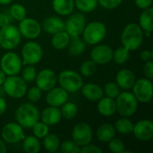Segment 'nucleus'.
Masks as SVG:
<instances>
[{"mask_svg":"<svg viewBox=\"0 0 153 153\" xmlns=\"http://www.w3.org/2000/svg\"><path fill=\"white\" fill-rule=\"evenodd\" d=\"M143 41V30L135 22L128 23L121 33L122 46L130 51L137 50Z\"/></svg>","mask_w":153,"mask_h":153,"instance_id":"1","label":"nucleus"},{"mask_svg":"<svg viewBox=\"0 0 153 153\" xmlns=\"http://www.w3.org/2000/svg\"><path fill=\"white\" fill-rule=\"evenodd\" d=\"M14 116L16 122L21 125L23 129H30L39 121L40 113L35 105L23 103L16 108Z\"/></svg>","mask_w":153,"mask_h":153,"instance_id":"2","label":"nucleus"},{"mask_svg":"<svg viewBox=\"0 0 153 153\" xmlns=\"http://www.w3.org/2000/svg\"><path fill=\"white\" fill-rule=\"evenodd\" d=\"M116 107L118 114L124 117L134 116L138 108V100L133 92L125 91L116 98Z\"/></svg>","mask_w":153,"mask_h":153,"instance_id":"3","label":"nucleus"},{"mask_svg":"<svg viewBox=\"0 0 153 153\" xmlns=\"http://www.w3.org/2000/svg\"><path fill=\"white\" fill-rule=\"evenodd\" d=\"M107 27L102 22L95 21L86 24L82 31V39L89 45H97L106 37Z\"/></svg>","mask_w":153,"mask_h":153,"instance_id":"4","label":"nucleus"},{"mask_svg":"<svg viewBox=\"0 0 153 153\" xmlns=\"http://www.w3.org/2000/svg\"><path fill=\"white\" fill-rule=\"evenodd\" d=\"M57 82L61 88L67 92H76L83 85V80L80 74L73 70H64L57 77Z\"/></svg>","mask_w":153,"mask_h":153,"instance_id":"5","label":"nucleus"},{"mask_svg":"<svg viewBox=\"0 0 153 153\" xmlns=\"http://www.w3.org/2000/svg\"><path fill=\"white\" fill-rule=\"evenodd\" d=\"M3 88L5 95L13 99H22L26 94L28 86L27 82L16 74L6 76L3 83Z\"/></svg>","mask_w":153,"mask_h":153,"instance_id":"6","label":"nucleus"},{"mask_svg":"<svg viewBox=\"0 0 153 153\" xmlns=\"http://www.w3.org/2000/svg\"><path fill=\"white\" fill-rule=\"evenodd\" d=\"M22 35L19 29L12 24L0 28V47L5 50L14 49L19 46Z\"/></svg>","mask_w":153,"mask_h":153,"instance_id":"7","label":"nucleus"},{"mask_svg":"<svg viewBox=\"0 0 153 153\" xmlns=\"http://www.w3.org/2000/svg\"><path fill=\"white\" fill-rule=\"evenodd\" d=\"M43 57L42 47L35 41H29L22 48V65H36Z\"/></svg>","mask_w":153,"mask_h":153,"instance_id":"8","label":"nucleus"},{"mask_svg":"<svg viewBox=\"0 0 153 153\" xmlns=\"http://www.w3.org/2000/svg\"><path fill=\"white\" fill-rule=\"evenodd\" d=\"M22 58L14 52L5 53L0 60V68L6 76L18 74L22 68Z\"/></svg>","mask_w":153,"mask_h":153,"instance_id":"9","label":"nucleus"},{"mask_svg":"<svg viewBox=\"0 0 153 153\" xmlns=\"http://www.w3.org/2000/svg\"><path fill=\"white\" fill-rule=\"evenodd\" d=\"M133 94L141 103H149L152 100L153 84L152 80L141 78L135 81L133 86Z\"/></svg>","mask_w":153,"mask_h":153,"instance_id":"10","label":"nucleus"},{"mask_svg":"<svg viewBox=\"0 0 153 153\" xmlns=\"http://www.w3.org/2000/svg\"><path fill=\"white\" fill-rule=\"evenodd\" d=\"M1 136L4 143L13 144L22 142L24 137V131L21 125L17 122H12L4 125L1 131Z\"/></svg>","mask_w":153,"mask_h":153,"instance_id":"11","label":"nucleus"},{"mask_svg":"<svg viewBox=\"0 0 153 153\" xmlns=\"http://www.w3.org/2000/svg\"><path fill=\"white\" fill-rule=\"evenodd\" d=\"M65 30L71 38H78L82 34L86 25V18L84 14L75 13L71 14L65 22Z\"/></svg>","mask_w":153,"mask_h":153,"instance_id":"12","label":"nucleus"},{"mask_svg":"<svg viewBox=\"0 0 153 153\" xmlns=\"http://www.w3.org/2000/svg\"><path fill=\"white\" fill-rule=\"evenodd\" d=\"M93 138V132L91 127L86 123L77 124L72 132L73 141L79 146L83 147L91 143Z\"/></svg>","mask_w":153,"mask_h":153,"instance_id":"13","label":"nucleus"},{"mask_svg":"<svg viewBox=\"0 0 153 153\" xmlns=\"http://www.w3.org/2000/svg\"><path fill=\"white\" fill-rule=\"evenodd\" d=\"M18 29L22 37H24L28 39H37L42 30L41 24L37 20L26 17L20 22Z\"/></svg>","mask_w":153,"mask_h":153,"instance_id":"14","label":"nucleus"},{"mask_svg":"<svg viewBox=\"0 0 153 153\" xmlns=\"http://www.w3.org/2000/svg\"><path fill=\"white\" fill-rule=\"evenodd\" d=\"M36 82V86L42 91H48L52 88H54L57 82V77L55 72L51 69H42L41 71L37 73L36 79L34 81Z\"/></svg>","mask_w":153,"mask_h":153,"instance_id":"15","label":"nucleus"},{"mask_svg":"<svg viewBox=\"0 0 153 153\" xmlns=\"http://www.w3.org/2000/svg\"><path fill=\"white\" fill-rule=\"evenodd\" d=\"M133 134L141 142H149L153 138V123L151 120L143 119L134 124Z\"/></svg>","mask_w":153,"mask_h":153,"instance_id":"16","label":"nucleus"},{"mask_svg":"<svg viewBox=\"0 0 153 153\" xmlns=\"http://www.w3.org/2000/svg\"><path fill=\"white\" fill-rule=\"evenodd\" d=\"M112 56L113 49L106 44H97L91 52V58L96 65H106L112 60Z\"/></svg>","mask_w":153,"mask_h":153,"instance_id":"17","label":"nucleus"},{"mask_svg":"<svg viewBox=\"0 0 153 153\" xmlns=\"http://www.w3.org/2000/svg\"><path fill=\"white\" fill-rule=\"evenodd\" d=\"M68 100V92L61 87H54L48 91L46 101L48 106L59 108Z\"/></svg>","mask_w":153,"mask_h":153,"instance_id":"18","label":"nucleus"},{"mask_svg":"<svg viewBox=\"0 0 153 153\" xmlns=\"http://www.w3.org/2000/svg\"><path fill=\"white\" fill-rule=\"evenodd\" d=\"M135 81L136 78L134 73L129 69L120 70L116 76V82L120 87V89H123L125 91L132 89Z\"/></svg>","mask_w":153,"mask_h":153,"instance_id":"19","label":"nucleus"},{"mask_svg":"<svg viewBox=\"0 0 153 153\" xmlns=\"http://www.w3.org/2000/svg\"><path fill=\"white\" fill-rule=\"evenodd\" d=\"M39 118H41V121L48 126H53L60 122L62 119V115L58 108L49 106L42 110Z\"/></svg>","mask_w":153,"mask_h":153,"instance_id":"20","label":"nucleus"},{"mask_svg":"<svg viewBox=\"0 0 153 153\" xmlns=\"http://www.w3.org/2000/svg\"><path fill=\"white\" fill-rule=\"evenodd\" d=\"M65 25L64 21L57 16H48L43 21L41 24V28L47 33L51 35L65 30Z\"/></svg>","mask_w":153,"mask_h":153,"instance_id":"21","label":"nucleus"},{"mask_svg":"<svg viewBox=\"0 0 153 153\" xmlns=\"http://www.w3.org/2000/svg\"><path fill=\"white\" fill-rule=\"evenodd\" d=\"M97 109L98 112L103 117H111L117 112L116 100L109 97H102L98 100Z\"/></svg>","mask_w":153,"mask_h":153,"instance_id":"22","label":"nucleus"},{"mask_svg":"<svg viewBox=\"0 0 153 153\" xmlns=\"http://www.w3.org/2000/svg\"><path fill=\"white\" fill-rule=\"evenodd\" d=\"M83 97L91 101H98L103 97V89L96 83H87L81 88Z\"/></svg>","mask_w":153,"mask_h":153,"instance_id":"23","label":"nucleus"},{"mask_svg":"<svg viewBox=\"0 0 153 153\" xmlns=\"http://www.w3.org/2000/svg\"><path fill=\"white\" fill-rule=\"evenodd\" d=\"M52 7L57 14L67 16L74 12V0H52Z\"/></svg>","mask_w":153,"mask_h":153,"instance_id":"24","label":"nucleus"},{"mask_svg":"<svg viewBox=\"0 0 153 153\" xmlns=\"http://www.w3.org/2000/svg\"><path fill=\"white\" fill-rule=\"evenodd\" d=\"M116 129L110 124H102L100 125L97 131L96 136L97 139L101 143H108L116 136Z\"/></svg>","mask_w":153,"mask_h":153,"instance_id":"25","label":"nucleus"},{"mask_svg":"<svg viewBox=\"0 0 153 153\" xmlns=\"http://www.w3.org/2000/svg\"><path fill=\"white\" fill-rule=\"evenodd\" d=\"M139 25L144 31H152L153 30V8L148 7L143 9L139 17Z\"/></svg>","mask_w":153,"mask_h":153,"instance_id":"26","label":"nucleus"},{"mask_svg":"<svg viewBox=\"0 0 153 153\" xmlns=\"http://www.w3.org/2000/svg\"><path fill=\"white\" fill-rule=\"evenodd\" d=\"M70 39H71V37L69 36V34L65 30H62V31L53 34L51 44L54 48L57 50H61V49L67 48L70 42Z\"/></svg>","mask_w":153,"mask_h":153,"instance_id":"27","label":"nucleus"},{"mask_svg":"<svg viewBox=\"0 0 153 153\" xmlns=\"http://www.w3.org/2000/svg\"><path fill=\"white\" fill-rule=\"evenodd\" d=\"M68 50L70 55L74 56H81L82 54L84 53L86 49V45L84 40L81 39L80 37L78 38H71L70 42L68 44Z\"/></svg>","mask_w":153,"mask_h":153,"instance_id":"28","label":"nucleus"},{"mask_svg":"<svg viewBox=\"0 0 153 153\" xmlns=\"http://www.w3.org/2000/svg\"><path fill=\"white\" fill-rule=\"evenodd\" d=\"M22 148L27 153H37L40 151V143L34 135H29L22 140Z\"/></svg>","mask_w":153,"mask_h":153,"instance_id":"29","label":"nucleus"},{"mask_svg":"<svg viewBox=\"0 0 153 153\" xmlns=\"http://www.w3.org/2000/svg\"><path fill=\"white\" fill-rule=\"evenodd\" d=\"M115 129L116 132H117L120 134H129L133 133L134 128V123L128 118V117H121L117 120L115 123Z\"/></svg>","mask_w":153,"mask_h":153,"instance_id":"30","label":"nucleus"},{"mask_svg":"<svg viewBox=\"0 0 153 153\" xmlns=\"http://www.w3.org/2000/svg\"><path fill=\"white\" fill-rule=\"evenodd\" d=\"M43 146L48 152H56L60 148V140L56 134H48L43 138Z\"/></svg>","mask_w":153,"mask_h":153,"instance_id":"31","label":"nucleus"},{"mask_svg":"<svg viewBox=\"0 0 153 153\" xmlns=\"http://www.w3.org/2000/svg\"><path fill=\"white\" fill-rule=\"evenodd\" d=\"M130 58V50L125 47H120L113 51L112 60L117 65H123L128 61Z\"/></svg>","mask_w":153,"mask_h":153,"instance_id":"32","label":"nucleus"},{"mask_svg":"<svg viewBox=\"0 0 153 153\" xmlns=\"http://www.w3.org/2000/svg\"><path fill=\"white\" fill-rule=\"evenodd\" d=\"M60 111H61L62 117H64L65 119L70 120L76 117L78 113V108L74 103L66 101L65 104L61 106Z\"/></svg>","mask_w":153,"mask_h":153,"instance_id":"33","label":"nucleus"},{"mask_svg":"<svg viewBox=\"0 0 153 153\" xmlns=\"http://www.w3.org/2000/svg\"><path fill=\"white\" fill-rule=\"evenodd\" d=\"M98 4V0H74V5L82 13L93 12Z\"/></svg>","mask_w":153,"mask_h":153,"instance_id":"34","label":"nucleus"},{"mask_svg":"<svg viewBox=\"0 0 153 153\" xmlns=\"http://www.w3.org/2000/svg\"><path fill=\"white\" fill-rule=\"evenodd\" d=\"M9 14L12 19L21 22L26 17V8L21 4H13L10 7Z\"/></svg>","mask_w":153,"mask_h":153,"instance_id":"35","label":"nucleus"},{"mask_svg":"<svg viewBox=\"0 0 153 153\" xmlns=\"http://www.w3.org/2000/svg\"><path fill=\"white\" fill-rule=\"evenodd\" d=\"M31 128L34 136H36L38 139H43L47 134H49V126L42 121H38L34 124V126Z\"/></svg>","mask_w":153,"mask_h":153,"instance_id":"36","label":"nucleus"},{"mask_svg":"<svg viewBox=\"0 0 153 153\" xmlns=\"http://www.w3.org/2000/svg\"><path fill=\"white\" fill-rule=\"evenodd\" d=\"M97 71V65L91 59L84 61L80 66L81 74L85 77H90L93 75Z\"/></svg>","mask_w":153,"mask_h":153,"instance_id":"37","label":"nucleus"},{"mask_svg":"<svg viewBox=\"0 0 153 153\" xmlns=\"http://www.w3.org/2000/svg\"><path fill=\"white\" fill-rule=\"evenodd\" d=\"M22 78L26 82H32L35 81L37 76V70L32 65H25V67L23 69L22 68Z\"/></svg>","mask_w":153,"mask_h":153,"instance_id":"38","label":"nucleus"},{"mask_svg":"<svg viewBox=\"0 0 153 153\" xmlns=\"http://www.w3.org/2000/svg\"><path fill=\"white\" fill-rule=\"evenodd\" d=\"M103 92L106 94L107 97H109V98L115 100V99L119 95V93L121 92V89H120V87L117 85V82H107V83L105 84Z\"/></svg>","mask_w":153,"mask_h":153,"instance_id":"39","label":"nucleus"},{"mask_svg":"<svg viewBox=\"0 0 153 153\" xmlns=\"http://www.w3.org/2000/svg\"><path fill=\"white\" fill-rule=\"evenodd\" d=\"M61 152L64 153H78L80 152V147L74 142V141H64L62 143H60Z\"/></svg>","mask_w":153,"mask_h":153,"instance_id":"40","label":"nucleus"},{"mask_svg":"<svg viewBox=\"0 0 153 153\" xmlns=\"http://www.w3.org/2000/svg\"><path fill=\"white\" fill-rule=\"evenodd\" d=\"M108 149L114 153H123L125 151L126 145L123 143L122 140L120 139H117V138H113L111 141L108 142Z\"/></svg>","mask_w":153,"mask_h":153,"instance_id":"41","label":"nucleus"},{"mask_svg":"<svg viewBox=\"0 0 153 153\" xmlns=\"http://www.w3.org/2000/svg\"><path fill=\"white\" fill-rule=\"evenodd\" d=\"M27 98L30 102H37L41 99L42 96V91H40L37 86L31 87L30 89H27L26 91Z\"/></svg>","mask_w":153,"mask_h":153,"instance_id":"42","label":"nucleus"},{"mask_svg":"<svg viewBox=\"0 0 153 153\" xmlns=\"http://www.w3.org/2000/svg\"><path fill=\"white\" fill-rule=\"evenodd\" d=\"M123 0H98V4L103 8L112 10L118 7L122 4Z\"/></svg>","mask_w":153,"mask_h":153,"instance_id":"43","label":"nucleus"},{"mask_svg":"<svg viewBox=\"0 0 153 153\" xmlns=\"http://www.w3.org/2000/svg\"><path fill=\"white\" fill-rule=\"evenodd\" d=\"M80 152L101 153L102 152V150H101L100 147H98V146H96V145H94V144H91V143H89V144H87V145H85V146L82 147V148L80 149Z\"/></svg>","mask_w":153,"mask_h":153,"instance_id":"44","label":"nucleus"},{"mask_svg":"<svg viewBox=\"0 0 153 153\" xmlns=\"http://www.w3.org/2000/svg\"><path fill=\"white\" fill-rule=\"evenodd\" d=\"M143 74L146 76V78L152 80L153 78V63L152 60L145 62V65L143 66Z\"/></svg>","mask_w":153,"mask_h":153,"instance_id":"45","label":"nucleus"},{"mask_svg":"<svg viewBox=\"0 0 153 153\" xmlns=\"http://www.w3.org/2000/svg\"><path fill=\"white\" fill-rule=\"evenodd\" d=\"M11 19L12 18H11L10 14H8L6 13H0V28L10 24Z\"/></svg>","mask_w":153,"mask_h":153,"instance_id":"46","label":"nucleus"},{"mask_svg":"<svg viewBox=\"0 0 153 153\" xmlns=\"http://www.w3.org/2000/svg\"><path fill=\"white\" fill-rule=\"evenodd\" d=\"M136 6L140 9H146L151 7L152 4V0H134Z\"/></svg>","mask_w":153,"mask_h":153,"instance_id":"47","label":"nucleus"},{"mask_svg":"<svg viewBox=\"0 0 153 153\" xmlns=\"http://www.w3.org/2000/svg\"><path fill=\"white\" fill-rule=\"evenodd\" d=\"M140 57L143 62H148V61L152 59L153 52L152 50H147V49L143 50V51H142V53L140 55Z\"/></svg>","mask_w":153,"mask_h":153,"instance_id":"48","label":"nucleus"},{"mask_svg":"<svg viewBox=\"0 0 153 153\" xmlns=\"http://www.w3.org/2000/svg\"><path fill=\"white\" fill-rule=\"evenodd\" d=\"M7 105H6V101L3 97H0V116H2L5 110H6Z\"/></svg>","mask_w":153,"mask_h":153,"instance_id":"49","label":"nucleus"},{"mask_svg":"<svg viewBox=\"0 0 153 153\" xmlns=\"http://www.w3.org/2000/svg\"><path fill=\"white\" fill-rule=\"evenodd\" d=\"M7 152V147L5 145V143L0 139V153H6Z\"/></svg>","mask_w":153,"mask_h":153,"instance_id":"50","label":"nucleus"},{"mask_svg":"<svg viewBox=\"0 0 153 153\" xmlns=\"http://www.w3.org/2000/svg\"><path fill=\"white\" fill-rule=\"evenodd\" d=\"M5 78H6L5 74H4V73L2 71V69L0 68V85H3V83H4Z\"/></svg>","mask_w":153,"mask_h":153,"instance_id":"51","label":"nucleus"},{"mask_svg":"<svg viewBox=\"0 0 153 153\" xmlns=\"http://www.w3.org/2000/svg\"><path fill=\"white\" fill-rule=\"evenodd\" d=\"M13 0H0V4H8L12 3Z\"/></svg>","mask_w":153,"mask_h":153,"instance_id":"52","label":"nucleus"},{"mask_svg":"<svg viewBox=\"0 0 153 153\" xmlns=\"http://www.w3.org/2000/svg\"><path fill=\"white\" fill-rule=\"evenodd\" d=\"M4 91L3 88V85H0V97H3V95H4Z\"/></svg>","mask_w":153,"mask_h":153,"instance_id":"53","label":"nucleus"},{"mask_svg":"<svg viewBox=\"0 0 153 153\" xmlns=\"http://www.w3.org/2000/svg\"><path fill=\"white\" fill-rule=\"evenodd\" d=\"M145 36H146L147 38H149V37L151 36V31H145Z\"/></svg>","mask_w":153,"mask_h":153,"instance_id":"54","label":"nucleus"}]
</instances>
